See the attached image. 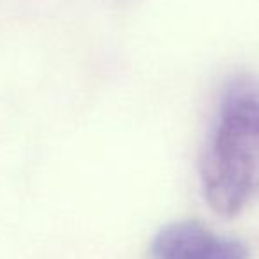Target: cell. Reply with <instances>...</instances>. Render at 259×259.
<instances>
[{"instance_id":"1","label":"cell","mask_w":259,"mask_h":259,"mask_svg":"<svg viewBox=\"0 0 259 259\" xmlns=\"http://www.w3.org/2000/svg\"><path fill=\"white\" fill-rule=\"evenodd\" d=\"M202 194L222 217H234L259 197V83L236 78L220 98L201 156Z\"/></svg>"},{"instance_id":"2","label":"cell","mask_w":259,"mask_h":259,"mask_svg":"<svg viewBox=\"0 0 259 259\" xmlns=\"http://www.w3.org/2000/svg\"><path fill=\"white\" fill-rule=\"evenodd\" d=\"M248 248L234 238L220 236L197 220L163 226L149 247V259H248Z\"/></svg>"}]
</instances>
